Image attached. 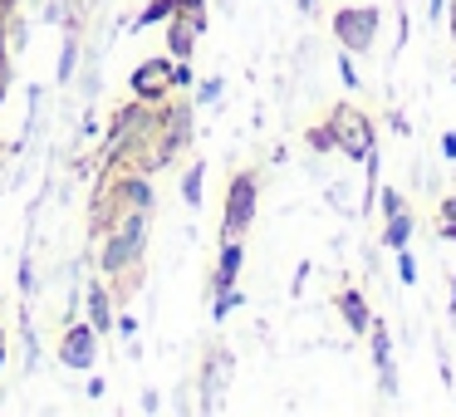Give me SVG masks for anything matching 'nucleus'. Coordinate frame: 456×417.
I'll return each mask as SVG.
<instances>
[{
	"label": "nucleus",
	"instance_id": "obj_19",
	"mask_svg": "<svg viewBox=\"0 0 456 417\" xmlns=\"http://www.w3.org/2000/svg\"><path fill=\"white\" fill-rule=\"evenodd\" d=\"M407 207V201H403V192H393V187H387L383 192V217H393V211H403Z\"/></svg>",
	"mask_w": 456,
	"mask_h": 417
},
{
	"label": "nucleus",
	"instance_id": "obj_16",
	"mask_svg": "<svg viewBox=\"0 0 456 417\" xmlns=\"http://www.w3.org/2000/svg\"><path fill=\"white\" fill-rule=\"evenodd\" d=\"M305 143L314 152H334V128H329V123H314V128L305 133Z\"/></svg>",
	"mask_w": 456,
	"mask_h": 417
},
{
	"label": "nucleus",
	"instance_id": "obj_21",
	"mask_svg": "<svg viewBox=\"0 0 456 417\" xmlns=\"http://www.w3.org/2000/svg\"><path fill=\"white\" fill-rule=\"evenodd\" d=\"M69 74H74V40L64 45V60H60V79H69Z\"/></svg>",
	"mask_w": 456,
	"mask_h": 417
},
{
	"label": "nucleus",
	"instance_id": "obj_11",
	"mask_svg": "<svg viewBox=\"0 0 456 417\" xmlns=\"http://www.w3.org/2000/svg\"><path fill=\"white\" fill-rule=\"evenodd\" d=\"M412 226H417L412 211L403 207V211H393V217H387V226H383V236H378V241H383L387 250H403L407 241H412Z\"/></svg>",
	"mask_w": 456,
	"mask_h": 417
},
{
	"label": "nucleus",
	"instance_id": "obj_22",
	"mask_svg": "<svg viewBox=\"0 0 456 417\" xmlns=\"http://www.w3.org/2000/svg\"><path fill=\"white\" fill-rule=\"evenodd\" d=\"M118 334H123V339H133V334H138V319L123 315V319H118Z\"/></svg>",
	"mask_w": 456,
	"mask_h": 417
},
{
	"label": "nucleus",
	"instance_id": "obj_27",
	"mask_svg": "<svg viewBox=\"0 0 456 417\" xmlns=\"http://www.w3.org/2000/svg\"><path fill=\"white\" fill-rule=\"evenodd\" d=\"M0 368H5V339H0Z\"/></svg>",
	"mask_w": 456,
	"mask_h": 417
},
{
	"label": "nucleus",
	"instance_id": "obj_25",
	"mask_svg": "<svg viewBox=\"0 0 456 417\" xmlns=\"http://www.w3.org/2000/svg\"><path fill=\"white\" fill-rule=\"evenodd\" d=\"M446 309L456 315V280H452V295H446Z\"/></svg>",
	"mask_w": 456,
	"mask_h": 417
},
{
	"label": "nucleus",
	"instance_id": "obj_1",
	"mask_svg": "<svg viewBox=\"0 0 456 417\" xmlns=\"http://www.w3.org/2000/svg\"><path fill=\"white\" fill-rule=\"evenodd\" d=\"M324 123L334 128V152H344V158H354V162H368L378 152V123L368 119L363 109L334 103V109L324 113Z\"/></svg>",
	"mask_w": 456,
	"mask_h": 417
},
{
	"label": "nucleus",
	"instance_id": "obj_8",
	"mask_svg": "<svg viewBox=\"0 0 456 417\" xmlns=\"http://www.w3.org/2000/svg\"><path fill=\"white\" fill-rule=\"evenodd\" d=\"M334 309H338V319H344L354 334H368L373 329V309H368V299H363V290H354V285H344L334 295Z\"/></svg>",
	"mask_w": 456,
	"mask_h": 417
},
{
	"label": "nucleus",
	"instance_id": "obj_6",
	"mask_svg": "<svg viewBox=\"0 0 456 417\" xmlns=\"http://www.w3.org/2000/svg\"><path fill=\"white\" fill-rule=\"evenodd\" d=\"M94 358H99V329L94 324H69L64 329L60 364L64 368H94Z\"/></svg>",
	"mask_w": 456,
	"mask_h": 417
},
{
	"label": "nucleus",
	"instance_id": "obj_9",
	"mask_svg": "<svg viewBox=\"0 0 456 417\" xmlns=\"http://www.w3.org/2000/svg\"><path fill=\"white\" fill-rule=\"evenodd\" d=\"M240 266H246V246H240V241H221V260H216V275H211V295L236 285Z\"/></svg>",
	"mask_w": 456,
	"mask_h": 417
},
{
	"label": "nucleus",
	"instance_id": "obj_14",
	"mask_svg": "<svg viewBox=\"0 0 456 417\" xmlns=\"http://www.w3.org/2000/svg\"><path fill=\"white\" fill-rule=\"evenodd\" d=\"M89 305H94V329H109V324H113L109 290H103V285H89Z\"/></svg>",
	"mask_w": 456,
	"mask_h": 417
},
{
	"label": "nucleus",
	"instance_id": "obj_7",
	"mask_svg": "<svg viewBox=\"0 0 456 417\" xmlns=\"http://www.w3.org/2000/svg\"><path fill=\"white\" fill-rule=\"evenodd\" d=\"M226 373H231V358L226 348H211L207 358H201V413H216V393L226 388Z\"/></svg>",
	"mask_w": 456,
	"mask_h": 417
},
{
	"label": "nucleus",
	"instance_id": "obj_13",
	"mask_svg": "<svg viewBox=\"0 0 456 417\" xmlns=\"http://www.w3.org/2000/svg\"><path fill=\"white\" fill-rule=\"evenodd\" d=\"M436 236L452 241V246H456V192H452V197L436 201Z\"/></svg>",
	"mask_w": 456,
	"mask_h": 417
},
{
	"label": "nucleus",
	"instance_id": "obj_10",
	"mask_svg": "<svg viewBox=\"0 0 456 417\" xmlns=\"http://www.w3.org/2000/svg\"><path fill=\"white\" fill-rule=\"evenodd\" d=\"M118 211H152L148 172H128V177L118 182Z\"/></svg>",
	"mask_w": 456,
	"mask_h": 417
},
{
	"label": "nucleus",
	"instance_id": "obj_12",
	"mask_svg": "<svg viewBox=\"0 0 456 417\" xmlns=\"http://www.w3.org/2000/svg\"><path fill=\"white\" fill-rule=\"evenodd\" d=\"M201 182H207V162H191V168L182 172V201H187V207H201Z\"/></svg>",
	"mask_w": 456,
	"mask_h": 417
},
{
	"label": "nucleus",
	"instance_id": "obj_2",
	"mask_svg": "<svg viewBox=\"0 0 456 417\" xmlns=\"http://www.w3.org/2000/svg\"><path fill=\"white\" fill-rule=\"evenodd\" d=\"M148 250V211H118V226L103 241V275H123L133 270Z\"/></svg>",
	"mask_w": 456,
	"mask_h": 417
},
{
	"label": "nucleus",
	"instance_id": "obj_28",
	"mask_svg": "<svg viewBox=\"0 0 456 417\" xmlns=\"http://www.w3.org/2000/svg\"><path fill=\"white\" fill-rule=\"evenodd\" d=\"M0 339H5V329H0Z\"/></svg>",
	"mask_w": 456,
	"mask_h": 417
},
{
	"label": "nucleus",
	"instance_id": "obj_3",
	"mask_svg": "<svg viewBox=\"0 0 456 417\" xmlns=\"http://www.w3.org/2000/svg\"><path fill=\"white\" fill-rule=\"evenodd\" d=\"M256 207H260V172L240 168L231 172L226 182V207H221V236L226 241H240L256 221Z\"/></svg>",
	"mask_w": 456,
	"mask_h": 417
},
{
	"label": "nucleus",
	"instance_id": "obj_15",
	"mask_svg": "<svg viewBox=\"0 0 456 417\" xmlns=\"http://www.w3.org/2000/svg\"><path fill=\"white\" fill-rule=\"evenodd\" d=\"M240 305H246V295H240L236 285H231V290H216V305H211V319H226L231 309H240Z\"/></svg>",
	"mask_w": 456,
	"mask_h": 417
},
{
	"label": "nucleus",
	"instance_id": "obj_17",
	"mask_svg": "<svg viewBox=\"0 0 456 417\" xmlns=\"http://www.w3.org/2000/svg\"><path fill=\"white\" fill-rule=\"evenodd\" d=\"M397 280H403V285H417V260H412V250H397Z\"/></svg>",
	"mask_w": 456,
	"mask_h": 417
},
{
	"label": "nucleus",
	"instance_id": "obj_4",
	"mask_svg": "<svg viewBox=\"0 0 456 417\" xmlns=\"http://www.w3.org/2000/svg\"><path fill=\"white\" fill-rule=\"evenodd\" d=\"M329 30H334L338 50L368 54L378 45V30H383V11H378V5H338Z\"/></svg>",
	"mask_w": 456,
	"mask_h": 417
},
{
	"label": "nucleus",
	"instance_id": "obj_5",
	"mask_svg": "<svg viewBox=\"0 0 456 417\" xmlns=\"http://www.w3.org/2000/svg\"><path fill=\"white\" fill-rule=\"evenodd\" d=\"M128 89H133V99H142V103H162L172 94V60H142L138 70H133Z\"/></svg>",
	"mask_w": 456,
	"mask_h": 417
},
{
	"label": "nucleus",
	"instance_id": "obj_18",
	"mask_svg": "<svg viewBox=\"0 0 456 417\" xmlns=\"http://www.w3.org/2000/svg\"><path fill=\"white\" fill-rule=\"evenodd\" d=\"M338 74H344V84H348V89H354V84H358V74H354V54H338Z\"/></svg>",
	"mask_w": 456,
	"mask_h": 417
},
{
	"label": "nucleus",
	"instance_id": "obj_20",
	"mask_svg": "<svg viewBox=\"0 0 456 417\" xmlns=\"http://www.w3.org/2000/svg\"><path fill=\"white\" fill-rule=\"evenodd\" d=\"M197 99H201V103H216V99H221V79H207V84H201Z\"/></svg>",
	"mask_w": 456,
	"mask_h": 417
},
{
	"label": "nucleus",
	"instance_id": "obj_24",
	"mask_svg": "<svg viewBox=\"0 0 456 417\" xmlns=\"http://www.w3.org/2000/svg\"><path fill=\"white\" fill-rule=\"evenodd\" d=\"M446 25H452V40H456V0L446 5Z\"/></svg>",
	"mask_w": 456,
	"mask_h": 417
},
{
	"label": "nucleus",
	"instance_id": "obj_26",
	"mask_svg": "<svg viewBox=\"0 0 456 417\" xmlns=\"http://www.w3.org/2000/svg\"><path fill=\"white\" fill-rule=\"evenodd\" d=\"M299 11H305V15H314V0H299Z\"/></svg>",
	"mask_w": 456,
	"mask_h": 417
},
{
	"label": "nucleus",
	"instance_id": "obj_23",
	"mask_svg": "<svg viewBox=\"0 0 456 417\" xmlns=\"http://www.w3.org/2000/svg\"><path fill=\"white\" fill-rule=\"evenodd\" d=\"M442 152H446V158L456 162V133H442Z\"/></svg>",
	"mask_w": 456,
	"mask_h": 417
}]
</instances>
